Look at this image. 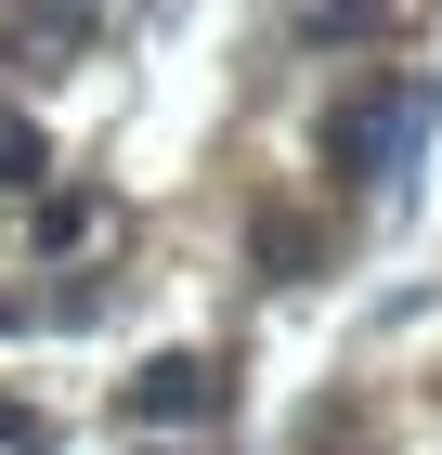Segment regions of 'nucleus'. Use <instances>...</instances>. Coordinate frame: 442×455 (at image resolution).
Wrapping results in <instances>:
<instances>
[{"label":"nucleus","instance_id":"nucleus-1","mask_svg":"<svg viewBox=\"0 0 442 455\" xmlns=\"http://www.w3.org/2000/svg\"><path fill=\"white\" fill-rule=\"evenodd\" d=\"M416 131H430V92H416V78H377V92H351V105L325 117V170L339 182H390L416 156Z\"/></svg>","mask_w":442,"mask_h":455},{"label":"nucleus","instance_id":"nucleus-2","mask_svg":"<svg viewBox=\"0 0 442 455\" xmlns=\"http://www.w3.org/2000/svg\"><path fill=\"white\" fill-rule=\"evenodd\" d=\"M131 417H143V429H196V417H221V364H208V351H157V364L131 378Z\"/></svg>","mask_w":442,"mask_h":455},{"label":"nucleus","instance_id":"nucleus-3","mask_svg":"<svg viewBox=\"0 0 442 455\" xmlns=\"http://www.w3.org/2000/svg\"><path fill=\"white\" fill-rule=\"evenodd\" d=\"M0 182H39V131H27L13 105H0Z\"/></svg>","mask_w":442,"mask_h":455}]
</instances>
